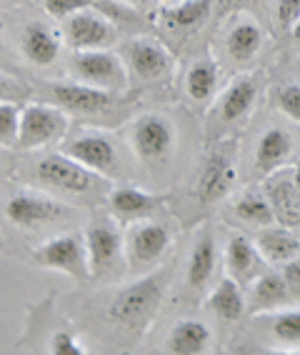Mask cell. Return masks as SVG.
Segmentation results:
<instances>
[{
	"instance_id": "cell-7",
	"label": "cell",
	"mask_w": 300,
	"mask_h": 355,
	"mask_svg": "<svg viewBox=\"0 0 300 355\" xmlns=\"http://www.w3.org/2000/svg\"><path fill=\"white\" fill-rule=\"evenodd\" d=\"M35 175H38L40 183H48L51 188L71 193V196L88 193L96 185V173L88 171L85 165H80L65 153H53V155L40 160L38 168H35Z\"/></svg>"
},
{
	"instance_id": "cell-35",
	"label": "cell",
	"mask_w": 300,
	"mask_h": 355,
	"mask_svg": "<svg viewBox=\"0 0 300 355\" xmlns=\"http://www.w3.org/2000/svg\"><path fill=\"white\" fill-rule=\"evenodd\" d=\"M30 98V90L20 80L0 73V103H23Z\"/></svg>"
},
{
	"instance_id": "cell-5",
	"label": "cell",
	"mask_w": 300,
	"mask_h": 355,
	"mask_svg": "<svg viewBox=\"0 0 300 355\" xmlns=\"http://www.w3.org/2000/svg\"><path fill=\"white\" fill-rule=\"evenodd\" d=\"M48 96L53 98V105L76 115L105 113L118 103L115 90L96 88L88 83H53L48 85Z\"/></svg>"
},
{
	"instance_id": "cell-38",
	"label": "cell",
	"mask_w": 300,
	"mask_h": 355,
	"mask_svg": "<svg viewBox=\"0 0 300 355\" xmlns=\"http://www.w3.org/2000/svg\"><path fill=\"white\" fill-rule=\"evenodd\" d=\"M293 178H295V185H298V191H300V160L295 163V168H293Z\"/></svg>"
},
{
	"instance_id": "cell-37",
	"label": "cell",
	"mask_w": 300,
	"mask_h": 355,
	"mask_svg": "<svg viewBox=\"0 0 300 355\" xmlns=\"http://www.w3.org/2000/svg\"><path fill=\"white\" fill-rule=\"evenodd\" d=\"M283 278H285L288 288H290V295L300 298V255L283 263Z\"/></svg>"
},
{
	"instance_id": "cell-27",
	"label": "cell",
	"mask_w": 300,
	"mask_h": 355,
	"mask_svg": "<svg viewBox=\"0 0 300 355\" xmlns=\"http://www.w3.org/2000/svg\"><path fill=\"white\" fill-rule=\"evenodd\" d=\"M211 13V0H180L173 6L163 8V23L173 31H191L198 23H203Z\"/></svg>"
},
{
	"instance_id": "cell-36",
	"label": "cell",
	"mask_w": 300,
	"mask_h": 355,
	"mask_svg": "<svg viewBox=\"0 0 300 355\" xmlns=\"http://www.w3.org/2000/svg\"><path fill=\"white\" fill-rule=\"evenodd\" d=\"M300 18V0H278V23H281L285 31L298 23Z\"/></svg>"
},
{
	"instance_id": "cell-14",
	"label": "cell",
	"mask_w": 300,
	"mask_h": 355,
	"mask_svg": "<svg viewBox=\"0 0 300 355\" xmlns=\"http://www.w3.org/2000/svg\"><path fill=\"white\" fill-rule=\"evenodd\" d=\"M85 245H88L90 273L96 278V275L108 273L110 268L118 263L125 241H123L121 233L110 223H96L85 233Z\"/></svg>"
},
{
	"instance_id": "cell-26",
	"label": "cell",
	"mask_w": 300,
	"mask_h": 355,
	"mask_svg": "<svg viewBox=\"0 0 300 355\" xmlns=\"http://www.w3.org/2000/svg\"><path fill=\"white\" fill-rule=\"evenodd\" d=\"M228 55L236 63H248L250 58H256V53L263 45V31L256 20H240L233 31L228 33Z\"/></svg>"
},
{
	"instance_id": "cell-30",
	"label": "cell",
	"mask_w": 300,
	"mask_h": 355,
	"mask_svg": "<svg viewBox=\"0 0 300 355\" xmlns=\"http://www.w3.org/2000/svg\"><path fill=\"white\" fill-rule=\"evenodd\" d=\"M20 108L18 103H0V148L18 146Z\"/></svg>"
},
{
	"instance_id": "cell-41",
	"label": "cell",
	"mask_w": 300,
	"mask_h": 355,
	"mask_svg": "<svg viewBox=\"0 0 300 355\" xmlns=\"http://www.w3.org/2000/svg\"><path fill=\"white\" fill-rule=\"evenodd\" d=\"M125 3H130V6H141L143 0H125Z\"/></svg>"
},
{
	"instance_id": "cell-24",
	"label": "cell",
	"mask_w": 300,
	"mask_h": 355,
	"mask_svg": "<svg viewBox=\"0 0 300 355\" xmlns=\"http://www.w3.org/2000/svg\"><path fill=\"white\" fill-rule=\"evenodd\" d=\"M288 298H290V288H288L283 273H265L263 270L253 280V305H250V311H273L278 305L288 303Z\"/></svg>"
},
{
	"instance_id": "cell-3",
	"label": "cell",
	"mask_w": 300,
	"mask_h": 355,
	"mask_svg": "<svg viewBox=\"0 0 300 355\" xmlns=\"http://www.w3.org/2000/svg\"><path fill=\"white\" fill-rule=\"evenodd\" d=\"M68 130V115L58 105L28 103L20 108L18 146L20 150H38L63 138Z\"/></svg>"
},
{
	"instance_id": "cell-15",
	"label": "cell",
	"mask_w": 300,
	"mask_h": 355,
	"mask_svg": "<svg viewBox=\"0 0 300 355\" xmlns=\"http://www.w3.org/2000/svg\"><path fill=\"white\" fill-rule=\"evenodd\" d=\"M263 255L248 238L243 235H233L225 248V270L236 283L250 286L258 275L263 273Z\"/></svg>"
},
{
	"instance_id": "cell-29",
	"label": "cell",
	"mask_w": 300,
	"mask_h": 355,
	"mask_svg": "<svg viewBox=\"0 0 300 355\" xmlns=\"http://www.w3.org/2000/svg\"><path fill=\"white\" fill-rule=\"evenodd\" d=\"M236 216L245 223H253V225H273L275 216H273V208H270L268 198L265 196H258V193H248V196L238 198L236 200Z\"/></svg>"
},
{
	"instance_id": "cell-31",
	"label": "cell",
	"mask_w": 300,
	"mask_h": 355,
	"mask_svg": "<svg viewBox=\"0 0 300 355\" xmlns=\"http://www.w3.org/2000/svg\"><path fill=\"white\" fill-rule=\"evenodd\" d=\"M273 333L283 343H300V311H285L275 315Z\"/></svg>"
},
{
	"instance_id": "cell-22",
	"label": "cell",
	"mask_w": 300,
	"mask_h": 355,
	"mask_svg": "<svg viewBox=\"0 0 300 355\" xmlns=\"http://www.w3.org/2000/svg\"><path fill=\"white\" fill-rule=\"evenodd\" d=\"M258 96V78L253 76H243L238 78L233 85L223 93L220 98V105H218V113L225 123H236L240 118L250 113L253 103H256Z\"/></svg>"
},
{
	"instance_id": "cell-40",
	"label": "cell",
	"mask_w": 300,
	"mask_h": 355,
	"mask_svg": "<svg viewBox=\"0 0 300 355\" xmlns=\"http://www.w3.org/2000/svg\"><path fill=\"white\" fill-rule=\"evenodd\" d=\"M163 6H173V3H180V0H160Z\"/></svg>"
},
{
	"instance_id": "cell-16",
	"label": "cell",
	"mask_w": 300,
	"mask_h": 355,
	"mask_svg": "<svg viewBox=\"0 0 300 355\" xmlns=\"http://www.w3.org/2000/svg\"><path fill=\"white\" fill-rule=\"evenodd\" d=\"M160 208V198L141 191V188H115L108 196V210L118 223L145 220Z\"/></svg>"
},
{
	"instance_id": "cell-18",
	"label": "cell",
	"mask_w": 300,
	"mask_h": 355,
	"mask_svg": "<svg viewBox=\"0 0 300 355\" xmlns=\"http://www.w3.org/2000/svg\"><path fill=\"white\" fill-rule=\"evenodd\" d=\"M213 345L211 328L200 320H180L166 340V353L173 355H203Z\"/></svg>"
},
{
	"instance_id": "cell-39",
	"label": "cell",
	"mask_w": 300,
	"mask_h": 355,
	"mask_svg": "<svg viewBox=\"0 0 300 355\" xmlns=\"http://www.w3.org/2000/svg\"><path fill=\"white\" fill-rule=\"evenodd\" d=\"M293 38L300 43V18H298V23H295V26H293Z\"/></svg>"
},
{
	"instance_id": "cell-11",
	"label": "cell",
	"mask_w": 300,
	"mask_h": 355,
	"mask_svg": "<svg viewBox=\"0 0 300 355\" xmlns=\"http://www.w3.org/2000/svg\"><path fill=\"white\" fill-rule=\"evenodd\" d=\"M263 196L268 198L270 208H273L275 223H281L285 228L300 225V191L295 185L293 171L281 168V171L265 175Z\"/></svg>"
},
{
	"instance_id": "cell-23",
	"label": "cell",
	"mask_w": 300,
	"mask_h": 355,
	"mask_svg": "<svg viewBox=\"0 0 300 355\" xmlns=\"http://www.w3.org/2000/svg\"><path fill=\"white\" fill-rule=\"evenodd\" d=\"M208 308L220 320H228V323L240 320L245 313V298H243V291H240V283H236L233 278L220 280L215 286V291L211 293V298H208Z\"/></svg>"
},
{
	"instance_id": "cell-9",
	"label": "cell",
	"mask_w": 300,
	"mask_h": 355,
	"mask_svg": "<svg viewBox=\"0 0 300 355\" xmlns=\"http://www.w3.org/2000/svg\"><path fill=\"white\" fill-rule=\"evenodd\" d=\"M118 38V31L108 18L98 15L93 8L71 15L65 23V40L73 51H100Z\"/></svg>"
},
{
	"instance_id": "cell-17",
	"label": "cell",
	"mask_w": 300,
	"mask_h": 355,
	"mask_svg": "<svg viewBox=\"0 0 300 355\" xmlns=\"http://www.w3.org/2000/svg\"><path fill=\"white\" fill-rule=\"evenodd\" d=\"M233 180H236L233 160L223 153H213L211 158L205 160L203 173L198 178V198L203 203H215L230 191Z\"/></svg>"
},
{
	"instance_id": "cell-21",
	"label": "cell",
	"mask_w": 300,
	"mask_h": 355,
	"mask_svg": "<svg viewBox=\"0 0 300 355\" xmlns=\"http://www.w3.org/2000/svg\"><path fill=\"white\" fill-rule=\"evenodd\" d=\"M256 248L268 263H288L295 255H300V238H295L285 225H281V228L265 225L256 235Z\"/></svg>"
},
{
	"instance_id": "cell-34",
	"label": "cell",
	"mask_w": 300,
	"mask_h": 355,
	"mask_svg": "<svg viewBox=\"0 0 300 355\" xmlns=\"http://www.w3.org/2000/svg\"><path fill=\"white\" fill-rule=\"evenodd\" d=\"M278 105H281V110L288 118L300 123V85L288 83V85L278 88Z\"/></svg>"
},
{
	"instance_id": "cell-19",
	"label": "cell",
	"mask_w": 300,
	"mask_h": 355,
	"mask_svg": "<svg viewBox=\"0 0 300 355\" xmlns=\"http://www.w3.org/2000/svg\"><path fill=\"white\" fill-rule=\"evenodd\" d=\"M20 51L33 65H51L60 55V38L43 23H30L20 35Z\"/></svg>"
},
{
	"instance_id": "cell-4",
	"label": "cell",
	"mask_w": 300,
	"mask_h": 355,
	"mask_svg": "<svg viewBox=\"0 0 300 355\" xmlns=\"http://www.w3.org/2000/svg\"><path fill=\"white\" fill-rule=\"evenodd\" d=\"M73 73L88 85L105 90H121L128 85V68L121 58L108 48L100 51H76L73 55Z\"/></svg>"
},
{
	"instance_id": "cell-12",
	"label": "cell",
	"mask_w": 300,
	"mask_h": 355,
	"mask_svg": "<svg viewBox=\"0 0 300 355\" xmlns=\"http://www.w3.org/2000/svg\"><path fill=\"white\" fill-rule=\"evenodd\" d=\"M63 153L78 160L80 165H85L96 175H110V173H115V165H118L115 146L105 135H78V138L63 143Z\"/></svg>"
},
{
	"instance_id": "cell-13",
	"label": "cell",
	"mask_w": 300,
	"mask_h": 355,
	"mask_svg": "<svg viewBox=\"0 0 300 355\" xmlns=\"http://www.w3.org/2000/svg\"><path fill=\"white\" fill-rule=\"evenodd\" d=\"M125 58L135 76L141 80H158V78L168 76L173 68L170 53L150 38H135L125 45Z\"/></svg>"
},
{
	"instance_id": "cell-8",
	"label": "cell",
	"mask_w": 300,
	"mask_h": 355,
	"mask_svg": "<svg viewBox=\"0 0 300 355\" xmlns=\"http://www.w3.org/2000/svg\"><path fill=\"white\" fill-rule=\"evenodd\" d=\"M170 230L163 223L135 220L125 233V255L133 268H145L158 263L170 248Z\"/></svg>"
},
{
	"instance_id": "cell-10",
	"label": "cell",
	"mask_w": 300,
	"mask_h": 355,
	"mask_svg": "<svg viewBox=\"0 0 300 355\" xmlns=\"http://www.w3.org/2000/svg\"><path fill=\"white\" fill-rule=\"evenodd\" d=\"M63 203H58L53 198L38 196V193H15L6 203V218L18 228H33V225H45L55 223L65 216Z\"/></svg>"
},
{
	"instance_id": "cell-28",
	"label": "cell",
	"mask_w": 300,
	"mask_h": 355,
	"mask_svg": "<svg viewBox=\"0 0 300 355\" xmlns=\"http://www.w3.org/2000/svg\"><path fill=\"white\" fill-rule=\"evenodd\" d=\"M215 83H218V68L213 60H195L191 65L186 76V90L188 96L193 101H208L213 96V90H215Z\"/></svg>"
},
{
	"instance_id": "cell-6",
	"label": "cell",
	"mask_w": 300,
	"mask_h": 355,
	"mask_svg": "<svg viewBox=\"0 0 300 355\" xmlns=\"http://www.w3.org/2000/svg\"><path fill=\"white\" fill-rule=\"evenodd\" d=\"M175 143L173 125L160 115H141L130 128V146L143 163H160L166 160Z\"/></svg>"
},
{
	"instance_id": "cell-20",
	"label": "cell",
	"mask_w": 300,
	"mask_h": 355,
	"mask_svg": "<svg viewBox=\"0 0 300 355\" xmlns=\"http://www.w3.org/2000/svg\"><path fill=\"white\" fill-rule=\"evenodd\" d=\"M290 150H293V138L283 130V128H270L263 133V138L258 140L256 148V168L263 175H270V173L281 171L285 160L290 158Z\"/></svg>"
},
{
	"instance_id": "cell-32",
	"label": "cell",
	"mask_w": 300,
	"mask_h": 355,
	"mask_svg": "<svg viewBox=\"0 0 300 355\" xmlns=\"http://www.w3.org/2000/svg\"><path fill=\"white\" fill-rule=\"evenodd\" d=\"M96 6V0H43L45 13L53 18H71V15L88 10Z\"/></svg>"
},
{
	"instance_id": "cell-1",
	"label": "cell",
	"mask_w": 300,
	"mask_h": 355,
	"mask_svg": "<svg viewBox=\"0 0 300 355\" xmlns=\"http://www.w3.org/2000/svg\"><path fill=\"white\" fill-rule=\"evenodd\" d=\"M163 293H166V275L163 273L135 280L115 295L108 311L110 320L123 328H143L153 320L155 311L160 308V300H163Z\"/></svg>"
},
{
	"instance_id": "cell-25",
	"label": "cell",
	"mask_w": 300,
	"mask_h": 355,
	"mask_svg": "<svg viewBox=\"0 0 300 355\" xmlns=\"http://www.w3.org/2000/svg\"><path fill=\"white\" fill-rule=\"evenodd\" d=\"M213 270H215V241L211 233H205L198 238L195 248H193L191 260H188V273L186 280L191 288H203L211 280Z\"/></svg>"
},
{
	"instance_id": "cell-33",
	"label": "cell",
	"mask_w": 300,
	"mask_h": 355,
	"mask_svg": "<svg viewBox=\"0 0 300 355\" xmlns=\"http://www.w3.org/2000/svg\"><path fill=\"white\" fill-rule=\"evenodd\" d=\"M51 353L53 355H85V348L78 343V338L71 330H55L51 338Z\"/></svg>"
},
{
	"instance_id": "cell-2",
	"label": "cell",
	"mask_w": 300,
	"mask_h": 355,
	"mask_svg": "<svg viewBox=\"0 0 300 355\" xmlns=\"http://www.w3.org/2000/svg\"><path fill=\"white\" fill-rule=\"evenodd\" d=\"M30 263L45 270H58V273L71 275L78 283L93 278L88 260V245H85V235L80 233H65L45 241L30 253Z\"/></svg>"
}]
</instances>
